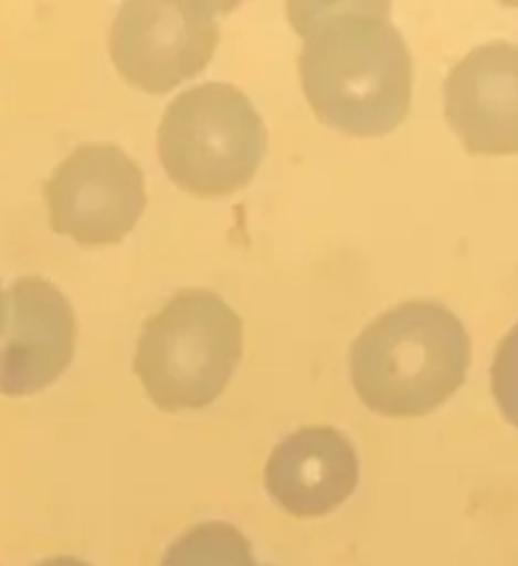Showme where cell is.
<instances>
[{
    "label": "cell",
    "instance_id": "obj_6",
    "mask_svg": "<svg viewBox=\"0 0 518 566\" xmlns=\"http://www.w3.org/2000/svg\"><path fill=\"white\" fill-rule=\"evenodd\" d=\"M222 3H126L112 25V59L149 94L197 76L220 43Z\"/></svg>",
    "mask_w": 518,
    "mask_h": 566
},
{
    "label": "cell",
    "instance_id": "obj_5",
    "mask_svg": "<svg viewBox=\"0 0 518 566\" xmlns=\"http://www.w3.org/2000/svg\"><path fill=\"white\" fill-rule=\"evenodd\" d=\"M53 232L84 248L114 244L129 234L147 207L144 175L114 144H84L45 181Z\"/></svg>",
    "mask_w": 518,
    "mask_h": 566
},
{
    "label": "cell",
    "instance_id": "obj_12",
    "mask_svg": "<svg viewBox=\"0 0 518 566\" xmlns=\"http://www.w3.org/2000/svg\"><path fill=\"white\" fill-rule=\"evenodd\" d=\"M35 566H94V564H88L84 559H76V556H51V559H45V562L35 564Z\"/></svg>",
    "mask_w": 518,
    "mask_h": 566
},
{
    "label": "cell",
    "instance_id": "obj_3",
    "mask_svg": "<svg viewBox=\"0 0 518 566\" xmlns=\"http://www.w3.org/2000/svg\"><path fill=\"white\" fill-rule=\"evenodd\" d=\"M242 317L209 290H184L147 319L134 373L163 410L207 408L242 358Z\"/></svg>",
    "mask_w": 518,
    "mask_h": 566
},
{
    "label": "cell",
    "instance_id": "obj_1",
    "mask_svg": "<svg viewBox=\"0 0 518 566\" xmlns=\"http://www.w3.org/2000/svg\"><path fill=\"white\" fill-rule=\"evenodd\" d=\"M303 35L299 78L323 124L352 136H385L405 122L413 59L385 3H289Z\"/></svg>",
    "mask_w": 518,
    "mask_h": 566
},
{
    "label": "cell",
    "instance_id": "obj_9",
    "mask_svg": "<svg viewBox=\"0 0 518 566\" xmlns=\"http://www.w3.org/2000/svg\"><path fill=\"white\" fill-rule=\"evenodd\" d=\"M360 461L348 436L330 426L299 428L275 446L265 465V489L297 518L332 514L356 494Z\"/></svg>",
    "mask_w": 518,
    "mask_h": 566
},
{
    "label": "cell",
    "instance_id": "obj_7",
    "mask_svg": "<svg viewBox=\"0 0 518 566\" xmlns=\"http://www.w3.org/2000/svg\"><path fill=\"white\" fill-rule=\"evenodd\" d=\"M74 353L76 315L68 297L43 277L15 280L0 335V392H41L66 373Z\"/></svg>",
    "mask_w": 518,
    "mask_h": 566
},
{
    "label": "cell",
    "instance_id": "obj_4",
    "mask_svg": "<svg viewBox=\"0 0 518 566\" xmlns=\"http://www.w3.org/2000/svg\"><path fill=\"white\" fill-rule=\"evenodd\" d=\"M265 151V122L232 84L209 81L181 91L161 116L163 169L197 197H224L247 187Z\"/></svg>",
    "mask_w": 518,
    "mask_h": 566
},
{
    "label": "cell",
    "instance_id": "obj_2",
    "mask_svg": "<svg viewBox=\"0 0 518 566\" xmlns=\"http://www.w3.org/2000/svg\"><path fill=\"white\" fill-rule=\"evenodd\" d=\"M471 340L461 319L431 300L388 310L350 353L352 386L380 416H429L466 382Z\"/></svg>",
    "mask_w": 518,
    "mask_h": 566
},
{
    "label": "cell",
    "instance_id": "obj_11",
    "mask_svg": "<svg viewBox=\"0 0 518 566\" xmlns=\"http://www.w3.org/2000/svg\"><path fill=\"white\" fill-rule=\"evenodd\" d=\"M490 388L506 421L518 428V323L498 345L490 365Z\"/></svg>",
    "mask_w": 518,
    "mask_h": 566
},
{
    "label": "cell",
    "instance_id": "obj_10",
    "mask_svg": "<svg viewBox=\"0 0 518 566\" xmlns=\"http://www.w3.org/2000/svg\"><path fill=\"white\" fill-rule=\"evenodd\" d=\"M159 566H260L250 538L226 522H204L179 534Z\"/></svg>",
    "mask_w": 518,
    "mask_h": 566
},
{
    "label": "cell",
    "instance_id": "obj_13",
    "mask_svg": "<svg viewBox=\"0 0 518 566\" xmlns=\"http://www.w3.org/2000/svg\"><path fill=\"white\" fill-rule=\"evenodd\" d=\"M6 319H8V297H6V292H3V285H0V335H3Z\"/></svg>",
    "mask_w": 518,
    "mask_h": 566
},
{
    "label": "cell",
    "instance_id": "obj_8",
    "mask_svg": "<svg viewBox=\"0 0 518 566\" xmlns=\"http://www.w3.org/2000/svg\"><path fill=\"white\" fill-rule=\"evenodd\" d=\"M445 118L471 154H518V43H484L453 66Z\"/></svg>",
    "mask_w": 518,
    "mask_h": 566
}]
</instances>
